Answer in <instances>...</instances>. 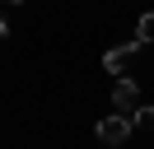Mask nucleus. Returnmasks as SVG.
Wrapping results in <instances>:
<instances>
[{"mask_svg": "<svg viewBox=\"0 0 154 149\" xmlns=\"http://www.w3.org/2000/svg\"><path fill=\"white\" fill-rule=\"evenodd\" d=\"M131 130H135L131 112H112V117H103V121L94 126V135H98V144H126Z\"/></svg>", "mask_w": 154, "mask_h": 149, "instance_id": "obj_1", "label": "nucleus"}, {"mask_svg": "<svg viewBox=\"0 0 154 149\" xmlns=\"http://www.w3.org/2000/svg\"><path fill=\"white\" fill-rule=\"evenodd\" d=\"M112 107L117 112H135V107H140V84H135V79H117L112 84Z\"/></svg>", "mask_w": 154, "mask_h": 149, "instance_id": "obj_2", "label": "nucleus"}, {"mask_svg": "<svg viewBox=\"0 0 154 149\" xmlns=\"http://www.w3.org/2000/svg\"><path fill=\"white\" fill-rule=\"evenodd\" d=\"M140 47H145L140 37H135V42H122V47H112V51L103 56V70H107V74H122V70H126V61H131V56L140 51Z\"/></svg>", "mask_w": 154, "mask_h": 149, "instance_id": "obj_3", "label": "nucleus"}, {"mask_svg": "<svg viewBox=\"0 0 154 149\" xmlns=\"http://www.w3.org/2000/svg\"><path fill=\"white\" fill-rule=\"evenodd\" d=\"M131 121H135L140 130H154V107H145V102H140V107L131 112Z\"/></svg>", "mask_w": 154, "mask_h": 149, "instance_id": "obj_4", "label": "nucleus"}, {"mask_svg": "<svg viewBox=\"0 0 154 149\" xmlns=\"http://www.w3.org/2000/svg\"><path fill=\"white\" fill-rule=\"evenodd\" d=\"M135 37H140V42H154V14H140V23H135Z\"/></svg>", "mask_w": 154, "mask_h": 149, "instance_id": "obj_5", "label": "nucleus"}, {"mask_svg": "<svg viewBox=\"0 0 154 149\" xmlns=\"http://www.w3.org/2000/svg\"><path fill=\"white\" fill-rule=\"evenodd\" d=\"M0 5H5V0H0ZM0 37H10V23H5V14H0Z\"/></svg>", "mask_w": 154, "mask_h": 149, "instance_id": "obj_6", "label": "nucleus"}, {"mask_svg": "<svg viewBox=\"0 0 154 149\" xmlns=\"http://www.w3.org/2000/svg\"><path fill=\"white\" fill-rule=\"evenodd\" d=\"M5 5H19V0H5Z\"/></svg>", "mask_w": 154, "mask_h": 149, "instance_id": "obj_7", "label": "nucleus"}]
</instances>
